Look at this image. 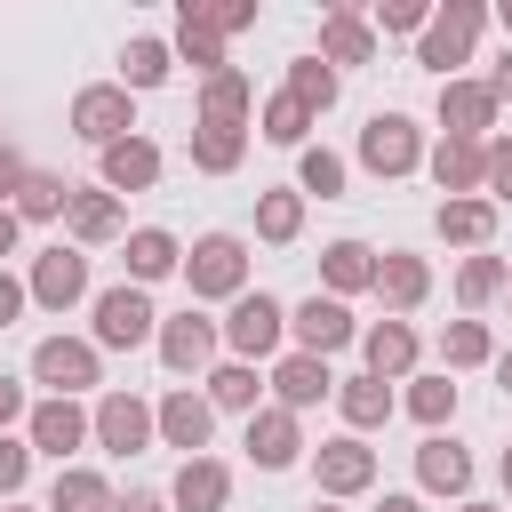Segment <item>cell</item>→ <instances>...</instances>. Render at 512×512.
<instances>
[{"label":"cell","instance_id":"obj_1","mask_svg":"<svg viewBox=\"0 0 512 512\" xmlns=\"http://www.w3.org/2000/svg\"><path fill=\"white\" fill-rule=\"evenodd\" d=\"M480 24H488V8H480V0H448V8H432V24L416 32V64H432L440 80H456V64L472 56Z\"/></svg>","mask_w":512,"mask_h":512},{"label":"cell","instance_id":"obj_2","mask_svg":"<svg viewBox=\"0 0 512 512\" xmlns=\"http://www.w3.org/2000/svg\"><path fill=\"white\" fill-rule=\"evenodd\" d=\"M144 336H160V312H152V296L136 288V280H120V288H104L96 296V352H136Z\"/></svg>","mask_w":512,"mask_h":512},{"label":"cell","instance_id":"obj_3","mask_svg":"<svg viewBox=\"0 0 512 512\" xmlns=\"http://www.w3.org/2000/svg\"><path fill=\"white\" fill-rule=\"evenodd\" d=\"M184 280H192V296H248V248H240V232H208V240H192Z\"/></svg>","mask_w":512,"mask_h":512},{"label":"cell","instance_id":"obj_4","mask_svg":"<svg viewBox=\"0 0 512 512\" xmlns=\"http://www.w3.org/2000/svg\"><path fill=\"white\" fill-rule=\"evenodd\" d=\"M360 168H368V176H408V168H424L416 120H408V112H376V120L360 128Z\"/></svg>","mask_w":512,"mask_h":512},{"label":"cell","instance_id":"obj_5","mask_svg":"<svg viewBox=\"0 0 512 512\" xmlns=\"http://www.w3.org/2000/svg\"><path fill=\"white\" fill-rule=\"evenodd\" d=\"M216 336H224V344H232V352L256 368L264 352H280V336H288V312H280L264 288H256V296H232V320H224Z\"/></svg>","mask_w":512,"mask_h":512},{"label":"cell","instance_id":"obj_6","mask_svg":"<svg viewBox=\"0 0 512 512\" xmlns=\"http://www.w3.org/2000/svg\"><path fill=\"white\" fill-rule=\"evenodd\" d=\"M24 296H32V304H48V312H72V304L88 296V256H80V248H64V240H56V248H40V256H32V280H24Z\"/></svg>","mask_w":512,"mask_h":512},{"label":"cell","instance_id":"obj_7","mask_svg":"<svg viewBox=\"0 0 512 512\" xmlns=\"http://www.w3.org/2000/svg\"><path fill=\"white\" fill-rule=\"evenodd\" d=\"M128 128H136V112H128V88H120V80H96V88H80V96H72V136H88L96 152H104V144H120Z\"/></svg>","mask_w":512,"mask_h":512},{"label":"cell","instance_id":"obj_8","mask_svg":"<svg viewBox=\"0 0 512 512\" xmlns=\"http://www.w3.org/2000/svg\"><path fill=\"white\" fill-rule=\"evenodd\" d=\"M32 376L48 384V400H72V392L96 384V344H88V336H48V344L32 352Z\"/></svg>","mask_w":512,"mask_h":512},{"label":"cell","instance_id":"obj_9","mask_svg":"<svg viewBox=\"0 0 512 512\" xmlns=\"http://www.w3.org/2000/svg\"><path fill=\"white\" fill-rule=\"evenodd\" d=\"M312 480H320L328 504H336V496H360V488L376 480V448L352 440V432H344V440H320V448H312Z\"/></svg>","mask_w":512,"mask_h":512},{"label":"cell","instance_id":"obj_10","mask_svg":"<svg viewBox=\"0 0 512 512\" xmlns=\"http://www.w3.org/2000/svg\"><path fill=\"white\" fill-rule=\"evenodd\" d=\"M288 336H296V352L328 360V352H344V344H352V312H344L336 296H304V304L288 312Z\"/></svg>","mask_w":512,"mask_h":512},{"label":"cell","instance_id":"obj_11","mask_svg":"<svg viewBox=\"0 0 512 512\" xmlns=\"http://www.w3.org/2000/svg\"><path fill=\"white\" fill-rule=\"evenodd\" d=\"M440 128L464 136V144H488V128H496V96H488V80H440Z\"/></svg>","mask_w":512,"mask_h":512},{"label":"cell","instance_id":"obj_12","mask_svg":"<svg viewBox=\"0 0 512 512\" xmlns=\"http://www.w3.org/2000/svg\"><path fill=\"white\" fill-rule=\"evenodd\" d=\"M88 432H96L112 456H136V448L152 440V408H144L136 392H104V400H96V416H88Z\"/></svg>","mask_w":512,"mask_h":512},{"label":"cell","instance_id":"obj_13","mask_svg":"<svg viewBox=\"0 0 512 512\" xmlns=\"http://www.w3.org/2000/svg\"><path fill=\"white\" fill-rule=\"evenodd\" d=\"M208 424H216V408H208L192 384H176V392L152 408V432H160L168 448H184V456H200V448H208Z\"/></svg>","mask_w":512,"mask_h":512},{"label":"cell","instance_id":"obj_14","mask_svg":"<svg viewBox=\"0 0 512 512\" xmlns=\"http://www.w3.org/2000/svg\"><path fill=\"white\" fill-rule=\"evenodd\" d=\"M432 184H440L448 200H480V184H488V144L440 136V144H432Z\"/></svg>","mask_w":512,"mask_h":512},{"label":"cell","instance_id":"obj_15","mask_svg":"<svg viewBox=\"0 0 512 512\" xmlns=\"http://www.w3.org/2000/svg\"><path fill=\"white\" fill-rule=\"evenodd\" d=\"M160 184V144L152 136H120V144H104V192L120 200V192H152Z\"/></svg>","mask_w":512,"mask_h":512},{"label":"cell","instance_id":"obj_16","mask_svg":"<svg viewBox=\"0 0 512 512\" xmlns=\"http://www.w3.org/2000/svg\"><path fill=\"white\" fill-rule=\"evenodd\" d=\"M160 360H168L176 376H200V368L216 360V320H200V312L160 320Z\"/></svg>","mask_w":512,"mask_h":512},{"label":"cell","instance_id":"obj_17","mask_svg":"<svg viewBox=\"0 0 512 512\" xmlns=\"http://www.w3.org/2000/svg\"><path fill=\"white\" fill-rule=\"evenodd\" d=\"M240 448H248V456H256L264 472H288V464L304 456V432H296V416H288V408H256V416H248V440H240Z\"/></svg>","mask_w":512,"mask_h":512},{"label":"cell","instance_id":"obj_18","mask_svg":"<svg viewBox=\"0 0 512 512\" xmlns=\"http://www.w3.org/2000/svg\"><path fill=\"white\" fill-rule=\"evenodd\" d=\"M368 56H376L368 16H360V8H328V16H320V64L336 72V64H368Z\"/></svg>","mask_w":512,"mask_h":512},{"label":"cell","instance_id":"obj_19","mask_svg":"<svg viewBox=\"0 0 512 512\" xmlns=\"http://www.w3.org/2000/svg\"><path fill=\"white\" fill-rule=\"evenodd\" d=\"M320 280H328L336 304L360 296V288H376V248H368V240H328V248H320Z\"/></svg>","mask_w":512,"mask_h":512},{"label":"cell","instance_id":"obj_20","mask_svg":"<svg viewBox=\"0 0 512 512\" xmlns=\"http://www.w3.org/2000/svg\"><path fill=\"white\" fill-rule=\"evenodd\" d=\"M224 496H232V472H224L216 456H184L168 504H176V512H224Z\"/></svg>","mask_w":512,"mask_h":512},{"label":"cell","instance_id":"obj_21","mask_svg":"<svg viewBox=\"0 0 512 512\" xmlns=\"http://www.w3.org/2000/svg\"><path fill=\"white\" fill-rule=\"evenodd\" d=\"M360 352H368V376L392 384V376L416 368V328H408V320H376V328L360 336Z\"/></svg>","mask_w":512,"mask_h":512},{"label":"cell","instance_id":"obj_22","mask_svg":"<svg viewBox=\"0 0 512 512\" xmlns=\"http://www.w3.org/2000/svg\"><path fill=\"white\" fill-rule=\"evenodd\" d=\"M272 392H280V408L296 416V408L328 400V392H336V376H328V360H312V352H288V360L272 368Z\"/></svg>","mask_w":512,"mask_h":512},{"label":"cell","instance_id":"obj_23","mask_svg":"<svg viewBox=\"0 0 512 512\" xmlns=\"http://www.w3.org/2000/svg\"><path fill=\"white\" fill-rule=\"evenodd\" d=\"M416 480H424L432 496H456V504H464V488H472V456H464L456 440H440V432H432V440L416 448Z\"/></svg>","mask_w":512,"mask_h":512},{"label":"cell","instance_id":"obj_24","mask_svg":"<svg viewBox=\"0 0 512 512\" xmlns=\"http://www.w3.org/2000/svg\"><path fill=\"white\" fill-rule=\"evenodd\" d=\"M424 288H432V272H424V256H408V248H392V256H376V296H384L392 312H416V304H424Z\"/></svg>","mask_w":512,"mask_h":512},{"label":"cell","instance_id":"obj_25","mask_svg":"<svg viewBox=\"0 0 512 512\" xmlns=\"http://www.w3.org/2000/svg\"><path fill=\"white\" fill-rule=\"evenodd\" d=\"M80 440H88V416H80L72 400H40V408H32V448H40V456L64 464Z\"/></svg>","mask_w":512,"mask_h":512},{"label":"cell","instance_id":"obj_26","mask_svg":"<svg viewBox=\"0 0 512 512\" xmlns=\"http://www.w3.org/2000/svg\"><path fill=\"white\" fill-rule=\"evenodd\" d=\"M248 160V128H224V120H200L192 128V168L200 176H232Z\"/></svg>","mask_w":512,"mask_h":512},{"label":"cell","instance_id":"obj_27","mask_svg":"<svg viewBox=\"0 0 512 512\" xmlns=\"http://www.w3.org/2000/svg\"><path fill=\"white\" fill-rule=\"evenodd\" d=\"M64 224H72V240H80V248H104V240H120V200H112V192H80V184H72Z\"/></svg>","mask_w":512,"mask_h":512},{"label":"cell","instance_id":"obj_28","mask_svg":"<svg viewBox=\"0 0 512 512\" xmlns=\"http://www.w3.org/2000/svg\"><path fill=\"white\" fill-rule=\"evenodd\" d=\"M248 112H256V88H248V72H240V64H224V72L200 88V120H224V128H240Z\"/></svg>","mask_w":512,"mask_h":512},{"label":"cell","instance_id":"obj_29","mask_svg":"<svg viewBox=\"0 0 512 512\" xmlns=\"http://www.w3.org/2000/svg\"><path fill=\"white\" fill-rule=\"evenodd\" d=\"M336 408H344V424H352V440H360V432H376V424L392 416V384H376V376H344V384H336Z\"/></svg>","mask_w":512,"mask_h":512},{"label":"cell","instance_id":"obj_30","mask_svg":"<svg viewBox=\"0 0 512 512\" xmlns=\"http://www.w3.org/2000/svg\"><path fill=\"white\" fill-rule=\"evenodd\" d=\"M8 208H16V224H48V216H64V208H72V184H64V176H48V168H32V176L16 184V200H8Z\"/></svg>","mask_w":512,"mask_h":512},{"label":"cell","instance_id":"obj_31","mask_svg":"<svg viewBox=\"0 0 512 512\" xmlns=\"http://www.w3.org/2000/svg\"><path fill=\"white\" fill-rule=\"evenodd\" d=\"M440 240L488 248V240H496V200H440Z\"/></svg>","mask_w":512,"mask_h":512},{"label":"cell","instance_id":"obj_32","mask_svg":"<svg viewBox=\"0 0 512 512\" xmlns=\"http://www.w3.org/2000/svg\"><path fill=\"white\" fill-rule=\"evenodd\" d=\"M184 264V248H176V232H160V224H144V232H128V272H136V288L144 280H168Z\"/></svg>","mask_w":512,"mask_h":512},{"label":"cell","instance_id":"obj_33","mask_svg":"<svg viewBox=\"0 0 512 512\" xmlns=\"http://www.w3.org/2000/svg\"><path fill=\"white\" fill-rule=\"evenodd\" d=\"M48 512H112V488H104V472H88V464H64V472H56V488H48Z\"/></svg>","mask_w":512,"mask_h":512},{"label":"cell","instance_id":"obj_34","mask_svg":"<svg viewBox=\"0 0 512 512\" xmlns=\"http://www.w3.org/2000/svg\"><path fill=\"white\" fill-rule=\"evenodd\" d=\"M168 64H176L168 40H128V48H120V88H128V96H136V88H160Z\"/></svg>","mask_w":512,"mask_h":512},{"label":"cell","instance_id":"obj_35","mask_svg":"<svg viewBox=\"0 0 512 512\" xmlns=\"http://www.w3.org/2000/svg\"><path fill=\"white\" fill-rule=\"evenodd\" d=\"M504 288H512L504 256H488V248H480V256H464V272H456V304H464V312H480V304H488V296H504Z\"/></svg>","mask_w":512,"mask_h":512},{"label":"cell","instance_id":"obj_36","mask_svg":"<svg viewBox=\"0 0 512 512\" xmlns=\"http://www.w3.org/2000/svg\"><path fill=\"white\" fill-rule=\"evenodd\" d=\"M256 368L248 360H224V368H208V408H240V416H256Z\"/></svg>","mask_w":512,"mask_h":512},{"label":"cell","instance_id":"obj_37","mask_svg":"<svg viewBox=\"0 0 512 512\" xmlns=\"http://www.w3.org/2000/svg\"><path fill=\"white\" fill-rule=\"evenodd\" d=\"M288 96H296V104H304V112L320 120V112L336 104V72H328L320 56H296V64H288Z\"/></svg>","mask_w":512,"mask_h":512},{"label":"cell","instance_id":"obj_38","mask_svg":"<svg viewBox=\"0 0 512 512\" xmlns=\"http://www.w3.org/2000/svg\"><path fill=\"white\" fill-rule=\"evenodd\" d=\"M256 232H264L272 248H288V240L304 232V192H264V200H256Z\"/></svg>","mask_w":512,"mask_h":512},{"label":"cell","instance_id":"obj_39","mask_svg":"<svg viewBox=\"0 0 512 512\" xmlns=\"http://www.w3.org/2000/svg\"><path fill=\"white\" fill-rule=\"evenodd\" d=\"M176 56H184V64H192V72H208V80H216V72H224V40H216V32H208V24H192V16H184V8H176Z\"/></svg>","mask_w":512,"mask_h":512},{"label":"cell","instance_id":"obj_40","mask_svg":"<svg viewBox=\"0 0 512 512\" xmlns=\"http://www.w3.org/2000/svg\"><path fill=\"white\" fill-rule=\"evenodd\" d=\"M408 416H416L424 432H440V424L456 416V384H448V376H416V384H408Z\"/></svg>","mask_w":512,"mask_h":512},{"label":"cell","instance_id":"obj_41","mask_svg":"<svg viewBox=\"0 0 512 512\" xmlns=\"http://www.w3.org/2000/svg\"><path fill=\"white\" fill-rule=\"evenodd\" d=\"M440 360H448V368L496 360V352H488V328H480V320H448V328H440Z\"/></svg>","mask_w":512,"mask_h":512},{"label":"cell","instance_id":"obj_42","mask_svg":"<svg viewBox=\"0 0 512 512\" xmlns=\"http://www.w3.org/2000/svg\"><path fill=\"white\" fill-rule=\"evenodd\" d=\"M184 16L224 40V32H248V24H256V0H184Z\"/></svg>","mask_w":512,"mask_h":512},{"label":"cell","instance_id":"obj_43","mask_svg":"<svg viewBox=\"0 0 512 512\" xmlns=\"http://www.w3.org/2000/svg\"><path fill=\"white\" fill-rule=\"evenodd\" d=\"M304 128H312V112L280 88V96H264V144H304Z\"/></svg>","mask_w":512,"mask_h":512},{"label":"cell","instance_id":"obj_44","mask_svg":"<svg viewBox=\"0 0 512 512\" xmlns=\"http://www.w3.org/2000/svg\"><path fill=\"white\" fill-rule=\"evenodd\" d=\"M296 192H320V200H336V192H344V160H336L328 144H312V152L296 160Z\"/></svg>","mask_w":512,"mask_h":512},{"label":"cell","instance_id":"obj_45","mask_svg":"<svg viewBox=\"0 0 512 512\" xmlns=\"http://www.w3.org/2000/svg\"><path fill=\"white\" fill-rule=\"evenodd\" d=\"M424 24H432L424 0H376V16H368V32H424Z\"/></svg>","mask_w":512,"mask_h":512},{"label":"cell","instance_id":"obj_46","mask_svg":"<svg viewBox=\"0 0 512 512\" xmlns=\"http://www.w3.org/2000/svg\"><path fill=\"white\" fill-rule=\"evenodd\" d=\"M24 472H32V448L0 432V504H16V488H24Z\"/></svg>","mask_w":512,"mask_h":512},{"label":"cell","instance_id":"obj_47","mask_svg":"<svg viewBox=\"0 0 512 512\" xmlns=\"http://www.w3.org/2000/svg\"><path fill=\"white\" fill-rule=\"evenodd\" d=\"M488 192L496 208H512V144H488Z\"/></svg>","mask_w":512,"mask_h":512},{"label":"cell","instance_id":"obj_48","mask_svg":"<svg viewBox=\"0 0 512 512\" xmlns=\"http://www.w3.org/2000/svg\"><path fill=\"white\" fill-rule=\"evenodd\" d=\"M24 176H32V168H24V152H16V144H0V208L16 200V184H24Z\"/></svg>","mask_w":512,"mask_h":512},{"label":"cell","instance_id":"obj_49","mask_svg":"<svg viewBox=\"0 0 512 512\" xmlns=\"http://www.w3.org/2000/svg\"><path fill=\"white\" fill-rule=\"evenodd\" d=\"M24 304H32V296H24V280H8V272H0V328H8Z\"/></svg>","mask_w":512,"mask_h":512},{"label":"cell","instance_id":"obj_50","mask_svg":"<svg viewBox=\"0 0 512 512\" xmlns=\"http://www.w3.org/2000/svg\"><path fill=\"white\" fill-rule=\"evenodd\" d=\"M16 416H24V384H16V376H0V432H8Z\"/></svg>","mask_w":512,"mask_h":512},{"label":"cell","instance_id":"obj_51","mask_svg":"<svg viewBox=\"0 0 512 512\" xmlns=\"http://www.w3.org/2000/svg\"><path fill=\"white\" fill-rule=\"evenodd\" d=\"M488 96H496V104H512V48L488 64Z\"/></svg>","mask_w":512,"mask_h":512},{"label":"cell","instance_id":"obj_52","mask_svg":"<svg viewBox=\"0 0 512 512\" xmlns=\"http://www.w3.org/2000/svg\"><path fill=\"white\" fill-rule=\"evenodd\" d=\"M112 512H168V496H120Z\"/></svg>","mask_w":512,"mask_h":512},{"label":"cell","instance_id":"obj_53","mask_svg":"<svg viewBox=\"0 0 512 512\" xmlns=\"http://www.w3.org/2000/svg\"><path fill=\"white\" fill-rule=\"evenodd\" d=\"M16 232H24V224H16V208H0V256L16 248Z\"/></svg>","mask_w":512,"mask_h":512},{"label":"cell","instance_id":"obj_54","mask_svg":"<svg viewBox=\"0 0 512 512\" xmlns=\"http://www.w3.org/2000/svg\"><path fill=\"white\" fill-rule=\"evenodd\" d=\"M376 512H424V496H384Z\"/></svg>","mask_w":512,"mask_h":512},{"label":"cell","instance_id":"obj_55","mask_svg":"<svg viewBox=\"0 0 512 512\" xmlns=\"http://www.w3.org/2000/svg\"><path fill=\"white\" fill-rule=\"evenodd\" d=\"M496 384H504V392H512V352H496Z\"/></svg>","mask_w":512,"mask_h":512},{"label":"cell","instance_id":"obj_56","mask_svg":"<svg viewBox=\"0 0 512 512\" xmlns=\"http://www.w3.org/2000/svg\"><path fill=\"white\" fill-rule=\"evenodd\" d=\"M496 16H504V48H512V0H504V8H496Z\"/></svg>","mask_w":512,"mask_h":512},{"label":"cell","instance_id":"obj_57","mask_svg":"<svg viewBox=\"0 0 512 512\" xmlns=\"http://www.w3.org/2000/svg\"><path fill=\"white\" fill-rule=\"evenodd\" d=\"M496 472H504V488H512V448H504V456H496Z\"/></svg>","mask_w":512,"mask_h":512},{"label":"cell","instance_id":"obj_58","mask_svg":"<svg viewBox=\"0 0 512 512\" xmlns=\"http://www.w3.org/2000/svg\"><path fill=\"white\" fill-rule=\"evenodd\" d=\"M312 512H344V504H328V496H312Z\"/></svg>","mask_w":512,"mask_h":512},{"label":"cell","instance_id":"obj_59","mask_svg":"<svg viewBox=\"0 0 512 512\" xmlns=\"http://www.w3.org/2000/svg\"><path fill=\"white\" fill-rule=\"evenodd\" d=\"M456 512H496V504H472V496H464V504H456Z\"/></svg>","mask_w":512,"mask_h":512},{"label":"cell","instance_id":"obj_60","mask_svg":"<svg viewBox=\"0 0 512 512\" xmlns=\"http://www.w3.org/2000/svg\"><path fill=\"white\" fill-rule=\"evenodd\" d=\"M0 512H32V504H0Z\"/></svg>","mask_w":512,"mask_h":512}]
</instances>
